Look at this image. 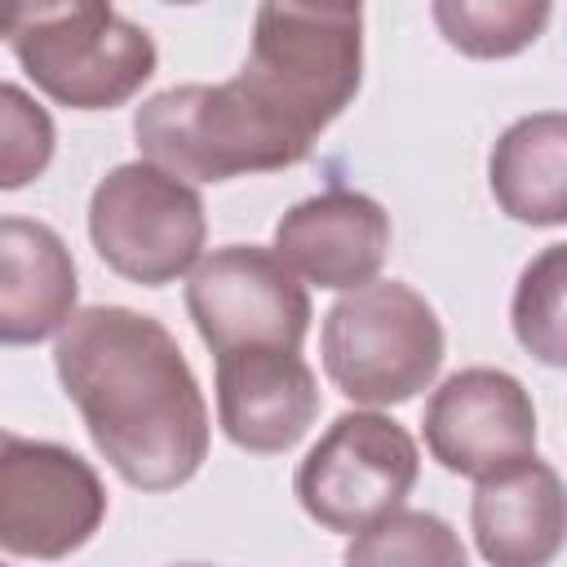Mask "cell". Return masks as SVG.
I'll return each mask as SVG.
<instances>
[{
	"instance_id": "obj_6",
	"label": "cell",
	"mask_w": 567,
	"mask_h": 567,
	"mask_svg": "<svg viewBox=\"0 0 567 567\" xmlns=\"http://www.w3.org/2000/svg\"><path fill=\"white\" fill-rule=\"evenodd\" d=\"M204 199L190 182L151 159L115 164L89 199V239L97 257L142 288H164L204 252Z\"/></svg>"
},
{
	"instance_id": "obj_19",
	"label": "cell",
	"mask_w": 567,
	"mask_h": 567,
	"mask_svg": "<svg viewBox=\"0 0 567 567\" xmlns=\"http://www.w3.org/2000/svg\"><path fill=\"white\" fill-rule=\"evenodd\" d=\"M53 115L27 89L0 80V190L35 182L53 164Z\"/></svg>"
},
{
	"instance_id": "obj_15",
	"label": "cell",
	"mask_w": 567,
	"mask_h": 567,
	"mask_svg": "<svg viewBox=\"0 0 567 567\" xmlns=\"http://www.w3.org/2000/svg\"><path fill=\"white\" fill-rule=\"evenodd\" d=\"M487 182L501 204L523 226L567 221V120L558 111L514 120L487 159Z\"/></svg>"
},
{
	"instance_id": "obj_16",
	"label": "cell",
	"mask_w": 567,
	"mask_h": 567,
	"mask_svg": "<svg viewBox=\"0 0 567 567\" xmlns=\"http://www.w3.org/2000/svg\"><path fill=\"white\" fill-rule=\"evenodd\" d=\"M439 35L478 62L518 58L532 49L554 13V0H430Z\"/></svg>"
},
{
	"instance_id": "obj_14",
	"label": "cell",
	"mask_w": 567,
	"mask_h": 567,
	"mask_svg": "<svg viewBox=\"0 0 567 567\" xmlns=\"http://www.w3.org/2000/svg\"><path fill=\"white\" fill-rule=\"evenodd\" d=\"M75 297L80 275L66 239L35 217H0V346L58 337Z\"/></svg>"
},
{
	"instance_id": "obj_9",
	"label": "cell",
	"mask_w": 567,
	"mask_h": 567,
	"mask_svg": "<svg viewBox=\"0 0 567 567\" xmlns=\"http://www.w3.org/2000/svg\"><path fill=\"white\" fill-rule=\"evenodd\" d=\"M186 315L213 354L248 346L301 350L310 297L297 275L261 244H226L190 266Z\"/></svg>"
},
{
	"instance_id": "obj_7",
	"label": "cell",
	"mask_w": 567,
	"mask_h": 567,
	"mask_svg": "<svg viewBox=\"0 0 567 567\" xmlns=\"http://www.w3.org/2000/svg\"><path fill=\"white\" fill-rule=\"evenodd\" d=\"M416 439L381 412H341L297 465L301 509L337 536H354L399 509L416 487Z\"/></svg>"
},
{
	"instance_id": "obj_8",
	"label": "cell",
	"mask_w": 567,
	"mask_h": 567,
	"mask_svg": "<svg viewBox=\"0 0 567 567\" xmlns=\"http://www.w3.org/2000/svg\"><path fill=\"white\" fill-rule=\"evenodd\" d=\"M106 518L97 470L66 443L0 430V554L66 558Z\"/></svg>"
},
{
	"instance_id": "obj_1",
	"label": "cell",
	"mask_w": 567,
	"mask_h": 567,
	"mask_svg": "<svg viewBox=\"0 0 567 567\" xmlns=\"http://www.w3.org/2000/svg\"><path fill=\"white\" fill-rule=\"evenodd\" d=\"M66 399L106 465L137 492H173L208 461V403L177 337L128 306H84L53 341Z\"/></svg>"
},
{
	"instance_id": "obj_10",
	"label": "cell",
	"mask_w": 567,
	"mask_h": 567,
	"mask_svg": "<svg viewBox=\"0 0 567 567\" xmlns=\"http://www.w3.org/2000/svg\"><path fill=\"white\" fill-rule=\"evenodd\" d=\"M430 456L461 478H487L536 452V408L518 377L501 368H461L425 403Z\"/></svg>"
},
{
	"instance_id": "obj_2",
	"label": "cell",
	"mask_w": 567,
	"mask_h": 567,
	"mask_svg": "<svg viewBox=\"0 0 567 567\" xmlns=\"http://www.w3.org/2000/svg\"><path fill=\"white\" fill-rule=\"evenodd\" d=\"M363 80V0H261L239 84L301 142L354 102Z\"/></svg>"
},
{
	"instance_id": "obj_13",
	"label": "cell",
	"mask_w": 567,
	"mask_h": 567,
	"mask_svg": "<svg viewBox=\"0 0 567 567\" xmlns=\"http://www.w3.org/2000/svg\"><path fill=\"white\" fill-rule=\"evenodd\" d=\"M474 483L478 487L470 501V527L487 563L540 567L558 554L567 532V505H563V478L549 461L532 452Z\"/></svg>"
},
{
	"instance_id": "obj_12",
	"label": "cell",
	"mask_w": 567,
	"mask_h": 567,
	"mask_svg": "<svg viewBox=\"0 0 567 567\" xmlns=\"http://www.w3.org/2000/svg\"><path fill=\"white\" fill-rule=\"evenodd\" d=\"M319 416V381L297 350L248 346L217 354L221 434L257 456H279L306 439Z\"/></svg>"
},
{
	"instance_id": "obj_11",
	"label": "cell",
	"mask_w": 567,
	"mask_h": 567,
	"mask_svg": "<svg viewBox=\"0 0 567 567\" xmlns=\"http://www.w3.org/2000/svg\"><path fill=\"white\" fill-rule=\"evenodd\" d=\"M390 213L363 190H319L275 221V257L315 288H359L390 257Z\"/></svg>"
},
{
	"instance_id": "obj_4",
	"label": "cell",
	"mask_w": 567,
	"mask_h": 567,
	"mask_svg": "<svg viewBox=\"0 0 567 567\" xmlns=\"http://www.w3.org/2000/svg\"><path fill=\"white\" fill-rule=\"evenodd\" d=\"M137 151L182 182H230L244 173L292 168L310 155L239 75L226 84H173L146 97L133 115Z\"/></svg>"
},
{
	"instance_id": "obj_5",
	"label": "cell",
	"mask_w": 567,
	"mask_h": 567,
	"mask_svg": "<svg viewBox=\"0 0 567 567\" xmlns=\"http://www.w3.org/2000/svg\"><path fill=\"white\" fill-rule=\"evenodd\" d=\"M319 354L328 381L363 408L416 399L443 368V323L403 279H368L323 315Z\"/></svg>"
},
{
	"instance_id": "obj_3",
	"label": "cell",
	"mask_w": 567,
	"mask_h": 567,
	"mask_svg": "<svg viewBox=\"0 0 567 567\" xmlns=\"http://www.w3.org/2000/svg\"><path fill=\"white\" fill-rule=\"evenodd\" d=\"M0 40L27 80L71 111L124 106L159 62L155 40L111 0H0Z\"/></svg>"
},
{
	"instance_id": "obj_20",
	"label": "cell",
	"mask_w": 567,
	"mask_h": 567,
	"mask_svg": "<svg viewBox=\"0 0 567 567\" xmlns=\"http://www.w3.org/2000/svg\"><path fill=\"white\" fill-rule=\"evenodd\" d=\"M164 4H199V0H164Z\"/></svg>"
},
{
	"instance_id": "obj_18",
	"label": "cell",
	"mask_w": 567,
	"mask_h": 567,
	"mask_svg": "<svg viewBox=\"0 0 567 567\" xmlns=\"http://www.w3.org/2000/svg\"><path fill=\"white\" fill-rule=\"evenodd\" d=\"M563 288H567V244H549L532 257L514 288V337L540 363H567V323H563Z\"/></svg>"
},
{
	"instance_id": "obj_17",
	"label": "cell",
	"mask_w": 567,
	"mask_h": 567,
	"mask_svg": "<svg viewBox=\"0 0 567 567\" xmlns=\"http://www.w3.org/2000/svg\"><path fill=\"white\" fill-rule=\"evenodd\" d=\"M346 563H408V567H461L465 563V545L456 540V532L425 509H390L385 518H377L372 527L354 532L346 545Z\"/></svg>"
}]
</instances>
